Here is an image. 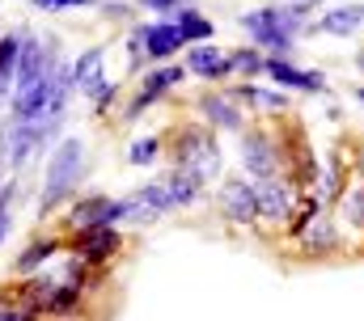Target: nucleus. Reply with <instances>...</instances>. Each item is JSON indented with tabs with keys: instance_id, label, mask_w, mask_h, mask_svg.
I'll return each instance as SVG.
<instances>
[{
	"instance_id": "17",
	"label": "nucleus",
	"mask_w": 364,
	"mask_h": 321,
	"mask_svg": "<svg viewBox=\"0 0 364 321\" xmlns=\"http://www.w3.org/2000/svg\"><path fill=\"white\" fill-rule=\"evenodd\" d=\"M182 80V68H161V72H149L144 85H140V93H136V102H132V114H140L144 106H153L157 102V93H166V89H174Z\"/></svg>"
},
{
	"instance_id": "30",
	"label": "nucleus",
	"mask_w": 364,
	"mask_h": 321,
	"mask_svg": "<svg viewBox=\"0 0 364 321\" xmlns=\"http://www.w3.org/2000/svg\"><path fill=\"white\" fill-rule=\"evenodd\" d=\"M110 97H114V85H110V80H102V85L93 89V106H110Z\"/></svg>"
},
{
	"instance_id": "21",
	"label": "nucleus",
	"mask_w": 364,
	"mask_h": 321,
	"mask_svg": "<svg viewBox=\"0 0 364 321\" xmlns=\"http://www.w3.org/2000/svg\"><path fill=\"white\" fill-rule=\"evenodd\" d=\"M178 30H182V38H195V43H203V38H212V21L208 17H199L195 9H182L178 17Z\"/></svg>"
},
{
	"instance_id": "27",
	"label": "nucleus",
	"mask_w": 364,
	"mask_h": 321,
	"mask_svg": "<svg viewBox=\"0 0 364 321\" xmlns=\"http://www.w3.org/2000/svg\"><path fill=\"white\" fill-rule=\"evenodd\" d=\"M157 148H161V144L149 136V140H136L127 157H132V165H153V160H157Z\"/></svg>"
},
{
	"instance_id": "19",
	"label": "nucleus",
	"mask_w": 364,
	"mask_h": 321,
	"mask_svg": "<svg viewBox=\"0 0 364 321\" xmlns=\"http://www.w3.org/2000/svg\"><path fill=\"white\" fill-rule=\"evenodd\" d=\"M360 21H364L360 4H343V9H331V13L318 21V30H322V34H352Z\"/></svg>"
},
{
	"instance_id": "31",
	"label": "nucleus",
	"mask_w": 364,
	"mask_h": 321,
	"mask_svg": "<svg viewBox=\"0 0 364 321\" xmlns=\"http://www.w3.org/2000/svg\"><path fill=\"white\" fill-rule=\"evenodd\" d=\"M34 4H38V9H51V13H55V9H73V4H90V0H34Z\"/></svg>"
},
{
	"instance_id": "28",
	"label": "nucleus",
	"mask_w": 364,
	"mask_h": 321,
	"mask_svg": "<svg viewBox=\"0 0 364 321\" xmlns=\"http://www.w3.org/2000/svg\"><path fill=\"white\" fill-rule=\"evenodd\" d=\"M229 60H233V72H259V68H263V60H259V51H255V47L233 51Z\"/></svg>"
},
{
	"instance_id": "20",
	"label": "nucleus",
	"mask_w": 364,
	"mask_h": 321,
	"mask_svg": "<svg viewBox=\"0 0 364 321\" xmlns=\"http://www.w3.org/2000/svg\"><path fill=\"white\" fill-rule=\"evenodd\" d=\"M102 60H106V55H102L97 47L85 51V55L73 64V85H77V89H97V85H102Z\"/></svg>"
},
{
	"instance_id": "18",
	"label": "nucleus",
	"mask_w": 364,
	"mask_h": 321,
	"mask_svg": "<svg viewBox=\"0 0 364 321\" xmlns=\"http://www.w3.org/2000/svg\"><path fill=\"white\" fill-rule=\"evenodd\" d=\"M166 190H170V203L174 207H186V203H195L199 199V190H203V178H195L191 169H174L170 178H166Z\"/></svg>"
},
{
	"instance_id": "1",
	"label": "nucleus",
	"mask_w": 364,
	"mask_h": 321,
	"mask_svg": "<svg viewBox=\"0 0 364 321\" xmlns=\"http://www.w3.org/2000/svg\"><path fill=\"white\" fill-rule=\"evenodd\" d=\"M305 21V4H267V9H255L242 17V30L255 34V43L275 47V51H288L292 47V34L301 30Z\"/></svg>"
},
{
	"instance_id": "6",
	"label": "nucleus",
	"mask_w": 364,
	"mask_h": 321,
	"mask_svg": "<svg viewBox=\"0 0 364 321\" xmlns=\"http://www.w3.org/2000/svg\"><path fill=\"white\" fill-rule=\"evenodd\" d=\"M178 165L182 169H191L195 178H216V169H220V153H216V140L208 136V131H186L182 136V153H178Z\"/></svg>"
},
{
	"instance_id": "11",
	"label": "nucleus",
	"mask_w": 364,
	"mask_h": 321,
	"mask_svg": "<svg viewBox=\"0 0 364 321\" xmlns=\"http://www.w3.org/2000/svg\"><path fill=\"white\" fill-rule=\"evenodd\" d=\"M136 43H144V51L153 55V60H166V55H174L182 43V30L178 21H153V26H140L136 30Z\"/></svg>"
},
{
	"instance_id": "35",
	"label": "nucleus",
	"mask_w": 364,
	"mask_h": 321,
	"mask_svg": "<svg viewBox=\"0 0 364 321\" xmlns=\"http://www.w3.org/2000/svg\"><path fill=\"white\" fill-rule=\"evenodd\" d=\"M296 4H318V0H296Z\"/></svg>"
},
{
	"instance_id": "9",
	"label": "nucleus",
	"mask_w": 364,
	"mask_h": 321,
	"mask_svg": "<svg viewBox=\"0 0 364 321\" xmlns=\"http://www.w3.org/2000/svg\"><path fill=\"white\" fill-rule=\"evenodd\" d=\"M77 229H114V220H123V199H106V195H93L85 203L73 207L68 216Z\"/></svg>"
},
{
	"instance_id": "8",
	"label": "nucleus",
	"mask_w": 364,
	"mask_h": 321,
	"mask_svg": "<svg viewBox=\"0 0 364 321\" xmlns=\"http://www.w3.org/2000/svg\"><path fill=\"white\" fill-rule=\"evenodd\" d=\"M242 165L255 173V178H275V169H279V148H275V140L267 131H246L242 136Z\"/></svg>"
},
{
	"instance_id": "26",
	"label": "nucleus",
	"mask_w": 364,
	"mask_h": 321,
	"mask_svg": "<svg viewBox=\"0 0 364 321\" xmlns=\"http://www.w3.org/2000/svg\"><path fill=\"white\" fill-rule=\"evenodd\" d=\"M237 97H246V102H255V106H263V110H279V106H284V97H279V93H267V89H250V85H246Z\"/></svg>"
},
{
	"instance_id": "25",
	"label": "nucleus",
	"mask_w": 364,
	"mask_h": 321,
	"mask_svg": "<svg viewBox=\"0 0 364 321\" xmlns=\"http://www.w3.org/2000/svg\"><path fill=\"white\" fill-rule=\"evenodd\" d=\"M77 300H81V288H77V283H64V288H55V292L47 296V309H51V313H73Z\"/></svg>"
},
{
	"instance_id": "16",
	"label": "nucleus",
	"mask_w": 364,
	"mask_h": 321,
	"mask_svg": "<svg viewBox=\"0 0 364 321\" xmlns=\"http://www.w3.org/2000/svg\"><path fill=\"white\" fill-rule=\"evenodd\" d=\"M186 68L195 72V77H208V80H216V77H225V72H233V60L229 55H220L216 47H195L191 55H186Z\"/></svg>"
},
{
	"instance_id": "36",
	"label": "nucleus",
	"mask_w": 364,
	"mask_h": 321,
	"mask_svg": "<svg viewBox=\"0 0 364 321\" xmlns=\"http://www.w3.org/2000/svg\"><path fill=\"white\" fill-rule=\"evenodd\" d=\"M356 97H360V106H364V89H360V93H356Z\"/></svg>"
},
{
	"instance_id": "15",
	"label": "nucleus",
	"mask_w": 364,
	"mask_h": 321,
	"mask_svg": "<svg viewBox=\"0 0 364 321\" xmlns=\"http://www.w3.org/2000/svg\"><path fill=\"white\" fill-rule=\"evenodd\" d=\"M199 110L208 114V123H216V127H225V131H242V114H237V106H233L229 93H208V97H199Z\"/></svg>"
},
{
	"instance_id": "34",
	"label": "nucleus",
	"mask_w": 364,
	"mask_h": 321,
	"mask_svg": "<svg viewBox=\"0 0 364 321\" xmlns=\"http://www.w3.org/2000/svg\"><path fill=\"white\" fill-rule=\"evenodd\" d=\"M4 229H9V220H0V237H4Z\"/></svg>"
},
{
	"instance_id": "22",
	"label": "nucleus",
	"mask_w": 364,
	"mask_h": 321,
	"mask_svg": "<svg viewBox=\"0 0 364 321\" xmlns=\"http://www.w3.org/2000/svg\"><path fill=\"white\" fill-rule=\"evenodd\" d=\"M343 216H348V224H352V229H360V233H364V173L356 178V186L343 195Z\"/></svg>"
},
{
	"instance_id": "5",
	"label": "nucleus",
	"mask_w": 364,
	"mask_h": 321,
	"mask_svg": "<svg viewBox=\"0 0 364 321\" xmlns=\"http://www.w3.org/2000/svg\"><path fill=\"white\" fill-rule=\"evenodd\" d=\"M55 127H60V114H51V119H34V123H17L13 131H4V157L13 160V165H21L38 144L51 140Z\"/></svg>"
},
{
	"instance_id": "12",
	"label": "nucleus",
	"mask_w": 364,
	"mask_h": 321,
	"mask_svg": "<svg viewBox=\"0 0 364 321\" xmlns=\"http://www.w3.org/2000/svg\"><path fill=\"white\" fill-rule=\"evenodd\" d=\"M339 245H343L339 224H335L331 216H322V220H314L309 233L301 237V254H305V258H331V254H339Z\"/></svg>"
},
{
	"instance_id": "3",
	"label": "nucleus",
	"mask_w": 364,
	"mask_h": 321,
	"mask_svg": "<svg viewBox=\"0 0 364 321\" xmlns=\"http://www.w3.org/2000/svg\"><path fill=\"white\" fill-rule=\"evenodd\" d=\"M301 199H296V182L288 178H267L259 186V220L263 224H292Z\"/></svg>"
},
{
	"instance_id": "14",
	"label": "nucleus",
	"mask_w": 364,
	"mask_h": 321,
	"mask_svg": "<svg viewBox=\"0 0 364 321\" xmlns=\"http://www.w3.org/2000/svg\"><path fill=\"white\" fill-rule=\"evenodd\" d=\"M119 249V233L114 229H81L77 233V254L90 262H106Z\"/></svg>"
},
{
	"instance_id": "29",
	"label": "nucleus",
	"mask_w": 364,
	"mask_h": 321,
	"mask_svg": "<svg viewBox=\"0 0 364 321\" xmlns=\"http://www.w3.org/2000/svg\"><path fill=\"white\" fill-rule=\"evenodd\" d=\"M140 4H149L157 13H170V17H178L182 9H186V0H140Z\"/></svg>"
},
{
	"instance_id": "7",
	"label": "nucleus",
	"mask_w": 364,
	"mask_h": 321,
	"mask_svg": "<svg viewBox=\"0 0 364 321\" xmlns=\"http://www.w3.org/2000/svg\"><path fill=\"white\" fill-rule=\"evenodd\" d=\"M166 212H174L166 182H149V186H140L132 199H123V220H136V224H149V220H157V216H166Z\"/></svg>"
},
{
	"instance_id": "24",
	"label": "nucleus",
	"mask_w": 364,
	"mask_h": 321,
	"mask_svg": "<svg viewBox=\"0 0 364 321\" xmlns=\"http://www.w3.org/2000/svg\"><path fill=\"white\" fill-rule=\"evenodd\" d=\"M51 249H55V241H51V237L34 241V245H30V249H26L21 258H17V271H21V275H30V271H38V266H43V262L51 258Z\"/></svg>"
},
{
	"instance_id": "33",
	"label": "nucleus",
	"mask_w": 364,
	"mask_h": 321,
	"mask_svg": "<svg viewBox=\"0 0 364 321\" xmlns=\"http://www.w3.org/2000/svg\"><path fill=\"white\" fill-rule=\"evenodd\" d=\"M356 68H364V51H360V55H356Z\"/></svg>"
},
{
	"instance_id": "13",
	"label": "nucleus",
	"mask_w": 364,
	"mask_h": 321,
	"mask_svg": "<svg viewBox=\"0 0 364 321\" xmlns=\"http://www.w3.org/2000/svg\"><path fill=\"white\" fill-rule=\"evenodd\" d=\"M263 72H267L275 85H288V89H314V93H322V89H326V77H322V72H301V68H292L284 55L263 60Z\"/></svg>"
},
{
	"instance_id": "4",
	"label": "nucleus",
	"mask_w": 364,
	"mask_h": 321,
	"mask_svg": "<svg viewBox=\"0 0 364 321\" xmlns=\"http://www.w3.org/2000/svg\"><path fill=\"white\" fill-rule=\"evenodd\" d=\"M220 216L233 224V229H246L259 220V186H250L246 178H229L220 186Z\"/></svg>"
},
{
	"instance_id": "32",
	"label": "nucleus",
	"mask_w": 364,
	"mask_h": 321,
	"mask_svg": "<svg viewBox=\"0 0 364 321\" xmlns=\"http://www.w3.org/2000/svg\"><path fill=\"white\" fill-rule=\"evenodd\" d=\"M0 321H30V313H0Z\"/></svg>"
},
{
	"instance_id": "2",
	"label": "nucleus",
	"mask_w": 364,
	"mask_h": 321,
	"mask_svg": "<svg viewBox=\"0 0 364 321\" xmlns=\"http://www.w3.org/2000/svg\"><path fill=\"white\" fill-rule=\"evenodd\" d=\"M81 157H85L81 140H64L55 148V157L47 165V186H43V203L47 207H55L64 195H73V186L81 182Z\"/></svg>"
},
{
	"instance_id": "23",
	"label": "nucleus",
	"mask_w": 364,
	"mask_h": 321,
	"mask_svg": "<svg viewBox=\"0 0 364 321\" xmlns=\"http://www.w3.org/2000/svg\"><path fill=\"white\" fill-rule=\"evenodd\" d=\"M17 51H21L17 38H0V97H4L9 80L17 77Z\"/></svg>"
},
{
	"instance_id": "10",
	"label": "nucleus",
	"mask_w": 364,
	"mask_h": 321,
	"mask_svg": "<svg viewBox=\"0 0 364 321\" xmlns=\"http://www.w3.org/2000/svg\"><path fill=\"white\" fill-rule=\"evenodd\" d=\"M51 72H55L51 47L38 43V38H26L21 51H17V89H21V85H34V80H43V77H51Z\"/></svg>"
}]
</instances>
